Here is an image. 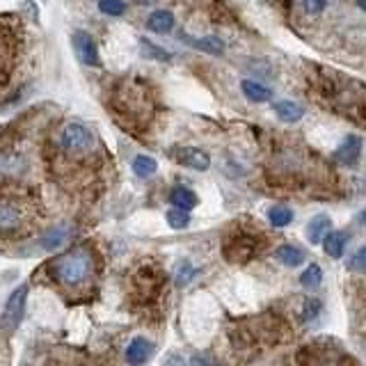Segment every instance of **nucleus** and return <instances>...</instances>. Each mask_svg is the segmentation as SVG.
Instances as JSON below:
<instances>
[{"mask_svg":"<svg viewBox=\"0 0 366 366\" xmlns=\"http://www.w3.org/2000/svg\"><path fill=\"white\" fill-rule=\"evenodd\" d=\"M151 353H153V346L149 339L135 336L126 348V360H128V364H144L151 357Z\"/></svg>","mask_w":366,"mask_h":366,"instance_id":"obj_8","label":"nucleus"},{"mask_svg":"<svg viewBox=\"0 0 366 366\" xmlns=\"http://www.w3.org/2000/svg\"><path fill=\"white\" fill-rule=\"evenodd\" d=\"M364 259H366V250L362 247V250H357V254L353 256L351 261H348V268L355 270V272H362L364 270Z\"/></svg>","mask_w":366,"mask_h":366,"instance_id":"obj_27","label":"nucleus"},{"mask_svg":"<svg viewBox=\"0 0 366 366\" xmlns=\"http://www.w3.org/2000/svg\"><path fill=\"white\" fill-rule=\"evenodd\" d=\"M329 227H332V222H329V217L327 215H316L314 220L309 222L307 227V236H309V241L311 243H320V238L325 236V232H329Z\"/></svg>","mask_w":366,"mask_h":366,"instance_id":"obj_18","label":"nucleus"},{"mask_svg":"<svg viewBox=\"0 0 366 366\" xmlns=\"http://www.w3.org/2000/svg\"><path fill=\"white\" fill-rule=\"evenodd\" d=\"M146 27H149L151 32H158V34L172 32V27H174V14L168 12V9H156V12L149 18H146Z\"/></svg>","mask_w":366,"mask_h":366,"instance_id":"obj_10","label":"nucleus"},{"mask_svg":"<svg viewBox=\"0 0 366 366\" xmlns=\"http://www.w3.org/2000/svg\"><path fill=\"white\" fill-rule=\"evenodd\" d=\"M268 217H270V222L274 227H286L291 220H293V210L289 206H284V204H274L268 210Z\"/></svg>","mask_w":366,"mask_h":366,"instance_id":"obj_21","label":"nucleus"},{"mask_svg":"<svg viewBox=\"0 0 366 366\" xmlns=\"http://www.w3.org/2000/svg\"><path fill=\"white\" fill-rule=\"evenodd\" d=\"M197 274V268H192L190 261H181L177 265V270H174V282H177V286H188V284L195 279Z\"/></svg>","mask_w":366,"mask_h":366,"instance_id":"obj_20","label":"nucleus"},{"mask_svg":"<svg viewBox=\"0 0 366 366\" xmlns=\"http://www.w3.org/2000/svg\"><path fill=\"white\" fill-rule=\"evenodd\" d=\"M23 168H25L23 156H18L16 151L0 153V174H5V177H16Z\"/></svg>","mask_w":366,"mask_h":366,"instance_id":"obj_12","label":"nucleus"},{"mask_svg":"<svg viewBox=\"0 0 366 366\" xmlns=\"http://www.w3.org/2000/svg\"><path fill=\"white\" fill-rule=\"evenodd\" d=\"M62 149L67 156H73V158H82V156L92 153L94 149V133L89 131L85 124L71 122L62 128Z\"/></svg>","mask_w":366,"mask_h":366,"instance_id":"obj_3","label":"nucleus"},{"mask_svg":"<svg viewBox=\"0 0 366 366\" xmlns=\"http://www.w3.org/2000/svg\"><path fill=\"white\" fill-rule=\"evenodd\" d=\"M3 58H5V55H3V46H0V67H3Z\"/></svg>","mask_w":366,"mask_h":366,"instance_id":"obj_29","label":"nucleus"},{"mask_svg":"<svg viewBox=\"0 0 366 366\" xmlns=\"http://www.w3.org/2000/svg\"><path fill=\"white\" fill-rule=\"evenodd\" d=\"M156 170H158V163H156L151 156H135L133 158V172L137 174L140 179H146V177H153Z\"/></svg>","mask_w":366,"mask_h":366,"instance_id":"obj_19","label":"nucleus"},{"mask_svg":"<svg viewBox=\"0 0 366 366\" xmlns=\"http://www.w3.org/2000/svg\"><path fill=\"white\" fill-rule=\"evenodd\" d=\"M327 7V0H305V12L307 14H320Z\"/></svg>","mask_w":366,"mask_h":366,"instance_id":"obj_28","label":"nucleus"},{"mask_svg":"<svg viewBox=\"0 0 366 366\" xmlns=\"http://www.w3.org/2000/svg\"><path fill=\"white\" fill-rule=\"evenodd\" d=\"M142 49L146 51V53H151V58H156V60H170V53L168 51H163V49H158V46H153L151 42H142Z\"/></svg>","mask_w":366,"mask_h":366,"instance_id":"obj_26","label":"nucleus"},{"mask_svg":"<svg viewBox=\"0 0 366 366\" xmlns=\"http://www.w3.org/2000/svg\"><path fill=\"white\" fill-rule=\"evenodd\" d=\"M168 222L172 229H186L188 222H190V215H188V210H183V208H177L174 206L170 213H168Z\"/></svg>","mask_w":366,"mask_h":366,"instance_id":"obj_24","label":"nucleus"},{"mask_svg":"<svg viewBox=\"0 0 366 366\" xmlns=\"http://www.w3.org/2000/svg\"><path fill=\"white\" fill-rule=\"evenodd\" d=\"M73 49H76L80 62L89 64V67H99V64H101V58H99V46H96L94 39H92V34H89V32H85V30L73 32Z\"/></svg>","mask_w":366,"mask_h":366,"instance_id":"obj_5","label":"nucleus"},{"mask_svg":"<svg viewBox=\"0 0 366 366\" xmlns=\"http://www.w3.org/2000/svg\"><path fill=\"white\" fill-rule=\"evenodd\" d=\"M243 94L250 101H254V103H265V101H270L272 92L256 80H243Z\"/></svg>","mask_w":366,"mask_h":366,"instance_id":"obj_15","label":"nucleus"},{"mask_svg":"<svg viewBox=\"0 0 366 366\" xmlns=\"http://www.w3.org/2000/svg\"><path fill=\"white\" fill-rule=\"evenodd\" d=\"M277 259L279 263L286 265V268H298V265H302V261H305V252L296 245H282L277 250Z\"/></svg>","mask_w":366,"mask_h":366,"instance_id":"obj_16","label":"nucleus"},{"mask_svg":"<svg viewBox=\"0 0 366 366\" xmlns=\"http://www.w3.org/2000/svg\"><path fill=\"white\" fill-rule=\"evenodd\" d=\"M170 201L177 208H183V210H192L197 206V195L192 190H188V188H174L172 192H170Z\"/></svg>","mask_w":366,"mask_h":366,"instance_id":"obj_17","label":"nucleus"},{"mask_svg":"<svg viewBox=\"0 0 366 366\" xmlns=\"http://www.w3.org/2000/svg\"><path fill=\"white\" fill-rule=\"evenodd\" d=\"M181 39L190 44L192 49H199L204 53H210V55H217L225 51V42L220 39V37H201V39H197V37H190V34H181Z\"/></svg>","mask_w":366,"mask_h":366,"instance_id":"obj_9","label":"nucleus"},{"mask_svg":"<svg viewBox=\"0 0 366 366\" xmlns=\"http://www.w3.org/2000/svg\"><path fill=\"white\" fill-rule=\"evenodd\" d=\"M55 279L69 289H80L94 274V256L87 247H73L67 254H62L58 261H53Z\"/></svg>","mask_w":366,"mask_h":366,"instance_id":"obj_1","label":"nucleus"},{"mask_svg":"<svg viewBox=\"0 0 366 366\" xmlns=\"http://www.w3.org/2000/svg\"><path fill=\"white\" fill-rule=\"evenodd\" d=\"M320 282H323V270H320V265H316V263H311L300 277V284L305 289H316Z\"/></svg>","mask_w":366,"mask_h":366,"instance_id":"obj_22","label":"nucleus"},{"mask_svg":"<svg viewBox=\"0 0 366 366\" xmlns=\"http://www.w3.org/2000/svg\"><path fill=\"white\" fill-rule=\"evenodd\" d=\"M320 309H323V302L318 298H309L305 302V320H314L320 314Z\"/></svg>","mask_w":366,"mask_h":366,"instance_id":"obj_25","label":"nucleus"},{"mask_svg":"<svg viewBox=\"0 0 366 366\" xmlns=\"http://www.w3.org/2000/svg\"><path fill=\"white\" fill-rule=\"evenodd\" d=\"M177 158L183 163V165H188V168L192 170H208L210 168V158H208V153L206 151H201V149H195V146H181V149L177 151Z\"/></svg>","mask_w":366,"mask_h":366,"instance_id":"obj_7","label":"nucleus"},{"mask_svg":"<svg viewBox=\"0 0 366 366\" xmlns=\"http://www.w3.org/2000/svg\"><path fill=\"white\" fill-rule=\"evenodd\" d=\"M99 9L106 16H122L126 12L124 0H99Z\"/></svg>","mask_w":366,"mask_h":366,"instance_id":"obj_23","label":"nucleus"},{"mask_svg":"<svg viewBox=\"0 0 366 366\" xmlns=\"http://www.w3.org/2000/svg\"><path fill=\"white\" fill-rule=\"evenodd\" d=\"M32 225V206L16 195H0V234H21Z\"/></svg>","mask_w":366,"mask_h":366,"instance_id":"obj_2","label":"nucleus"},{"mask_svg":"<svg viewBox=\"0 0 366 366\" xmlns=\"http://www.w3.org/2000/svg\"><path fill=\"white\" fill-rule=\"evenodd\" d=\"M25 302H27V284H21L18 289L12 291V296L7 298V305L3 316H0V327L5 334H14L21 320L25 316Z\"/></svg>","mask_w":366,"mask_h":366,"instance_id":"obj_4","label":"nucleus"},{"mask_svg":"<svg viewBox=\"0 0 366 366\" xmlns=\"http://www.w3.org/2000/svg\"><path fill=\"white\" fill-rule=\"evenodd\" d=\"M360 153H362V137L348 135L343 144L334 151V158L341 165H355L357 160H360Z\"/></svg>","mask_w":366,"mask_h":366,"instance_id":"obj_6","label":"nucleus"},{"mask_svg":"<svg viewBox=\"0 0 366 366\" xmlns=\"http://www.w3.org/2000/svg\"><path fill=\"white\" fill-rule=\"evenodd\" d=\"M323 241L325 252L332 256V259H341L343 247H346V234L343 232H325V236L320 238Z\"/></svg>","mask_w":366,"mask_h":366,"instance_id":"obj_13","label":"nucleus"},{"mask_svg":"<svg viewBox=\"0 0 366 366\" xmlns=\"http://www.w3.org/2000/svg\"><path fill=\"white\" fill-rule=\"evenodd\" d=\"M69 234H71V229L67 225H58V227L51 229V232L42 238V247H44V250H49V252L60 250V247L69 241Z\"/></svg>","mask_w":366,"mask_h":366,"instance_id":"obj_11","label":"nucleus"},{"mask_svg":"<svg viewBox=\"0 0 366 366\" xmlns=\"http://www.w3.org/2000/svg\"><path fill=\"white\" fill-rule=\"evenodd\" d=\"M272 110H274V115H277L282 122H286V124L298 122V119L305 115L302 106L300 103H293V101H277Z\"/></svg>","mask_w":366,"mask_h":366,"instance_id":"obj_14","label":"nucleus"}]
</instances>
